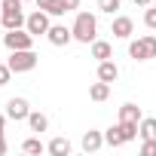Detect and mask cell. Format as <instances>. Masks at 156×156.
<instances>
[{"label": "cell", "instance_id": "22", "mask_svg": "<svg viewBox=\"0 0 156 156\" xmlns=\"http://www.w3.org/2000/svg\"><path fill=\"white\" fill-rule=\"evenodd\" d=\"M141 156H156V138H141Z\"/></svg>", "mask_w": 156, "mask_h": 156}, {"label": "cell", "instance_id": "20", "mask_svg": "<svg viewBox=\"0 0 156 156\" xmlns=\"http://www.w3.org/2000/svg\"><path fill=\"white\" fill-rule=\"evenodd\" d=\"M22 150H25V153H31V156H40V153H46V144H43L40 138H25Z\"/></svg>", "mask_w": 156, "mask_h": 156}, {"label": "cell", "instance_id": "2", "mask_svg": "<svg viewBox=\"0 0 156 156\" xmlns=\"http://www.w3.org/2000/svg\"><path fill=\"white\" fill-rule=\"evenodd\" d=\"M25 3L22 0H0V25L6 31L12 28H25Z\"/></svg>", "mask_w": 156, "mask_h": 156}, {"label": "cell", "instance_id": "27", "mask_svg": "<svg viewBox=\"0 0 156 156\" xmlns=\"http://www.w3.org/2000/svg\"><path fill=\"white\" fill-rule=\"evenodd\" d=\"M135 6H141V9H147V6H153V0H135Z\"/></svg>", "mask_w": 156, "mask_h": 156}, {"label": "cell", "instance_id": "3", "mask_svg": "<svg viewBox=\"0 0 156 156\" xmlns=\"http://www.w3.org/2000/svg\"><path fill=\"white\" fill-rule=\"evenodd\" d=\"M138 138V122H113L107 132H104V141L110 144V147H122V144H129V141H135Z\"/></svg>", "mask_w": 156, "mask_h": 156}, {"label": "cell", "instance_id": "13", "mask_svg": "<svg viewBox=\"0 0 156 156\" xmlns=\"http://www.w3.org/2000/svg\"><path fill=\"white\" fill-rule=\"evenodd\" d=\"M70 150H73V147H70V141H67V138H61V135H58V138H52V141L46 144V153H49V156H67Z\"/></svg>", "mask_w": 156, "mask_h": 156}, {"label": "cell", "instance_id": "25", "mask_svg": "<svg viewBox=\"0 0 156 156\" xmlns=\"http://www.w3.org/2000/svg\"><path fill=\"white\" fill-rule=\"evenodd\" d=\"M61 6H64V12H76L80 9V0H61Z\"/></svg>", "mask_w": 156, "mask_h": 156}, {"label": "cell", "instance_id": "5", "mask_svg": "<svg viewBox=\"0 0 156 156\" xmlns=\"http://www.w3.org/2000/svg\"><path fill=\"white\" fill-rule=\"evenodd\" d=\"M129 58H135V61H150V58H156V37H153V34H144V37L132 40V43H129Z\"/></svg>", "mask_w": 156, "mask_h": 156}, {"label": "cell", "instance_id": "12", "mask_svg": "<svg viewBox=\"0 0 156 156\" xmlns=\"http://www.w3.org/2000/svg\"><path fill=\"white\" fill-rule=\"evenodd\" d=\"M98 80H104V83H116V80H119V67H116L113 58L98 61Z\"/></svg>", "mask_w": 156, "mask_h": 156}, {"label": "cell", "instance_id": "15", "mask_svg": "<svg viewBox=\"0 0 156 156\" xmlns=\"http://www.w3.org/2000/svg\"><path fill=\"white\" fill-rule=\"evenodd\" d=\"M89 98H92V101H98V104H101V101H107V98H110V83H104V80L92 83V86H89Z\"/></svg>", "mask_w": 156, "mask_h": 156}, {"label": "cell", "instance_id": "26", "mask_svg": "<svg viewBox=\"0 0 156 156\" xmlns=\"http://www.w3.org/2000/svg\"><path fill=\"white\" fill-rule=\"evenodd\" d=\"M6 150H9V144H6V135H0V156H6Z\"/></svg>", "mask_w": 156, "mask_h": 156}, {"label": "cell", "instance_id": "19", "mask_svg": "<svg viewBox=\"0 0 156 156\" xmlns=\"http://www.w3.org/2000/svg\"><path fill=\"white\" fill-rule=\"evenodd\" d=\"M37 9H46L49 16H64V6H61V0H34Z\"/></svg>", "mask_w": 156, "mask_h": 156}, {"label": "cell", "instance_id": "23", "mask_svg": "<svg viewBox=\"0 0 156 156\" xmlns=\"http://www.w3.org/2000/svg\"><path fill=\"white\" fill-rule=\"evenodd\" d=\"M9 80H12V67H9L6 61H0V89L9 86Z\"/></svg>", "mask_w": 156, "mask_h": 156}, {"label": "cell", "instance_id": "10", "mask_svg": "<svg viewBox=\"0 0 156 156\" xmlns=\"http://www.w3.org/2000/svg\"><path fill=\"white\" fill-rule=\"evenodd\" d=\"M46 40H49L52 46H67V43L73 40V31H70L67 25H52V28L46 31Z\"/></svg>", "mask_w": 156, "mask_h": 156}, {"label": "cell", "instance_id": "11", "mask_svg": "<svg viewBox=\"0 0 156 156\" xmlns=\"http://www.w3.org/2000/svg\"><path fill=\"white\" fill-rule=\"evenodd\" d=\"M107 141H104V132H98V129H89V132H83V150L86 153H95V150H101Z\"/></svg>", "mask_w": 156, "mask_h": 156}, {"label": "cell", "instance_id": "28", "mask_svg": "<svg viewBox=\"0 0 156 156\" xmlns=\"http://www.w3.org/2000/svg\"><path fill=\"white\" fill-rule=\"evenodd\" d=\"M6 119H9L6 113H0V135H3V129H6Z\"/></svg>", "mask_w": 156, "mask_h": 156}, {"label": "cell", "instance_id": "9", "mask_svg": "<svg viewBox=\"0 0 156 156\" xmlns=\"http://www.w3.org/2000/svg\"><path fill=\"white\" fill-rule=\"evenodd\" d=\"M110 34H113L116 40H129V37L135 34V22H132L129 16H113V25H110Z\"/></svg>", "mask_w": 156, "mask_h": 156}, {"label": "cell", "instance_id": "6", "mask_svg": "<svg viewBox=\"0 0 156 156\" xmlns=\"http://www.w3.org/2000/svg\"><path fill=\"white\" fill-rule=\"evenodd\" d=\"M34 34L28 31V28H12V31H6L3 34V46L12 52V49H34Z\"/></svg>", "mask_w": 156, "mask_h": 156}, {"label": "cell", "instance_id": "7", "mask_svg": "<svg viewBox=\"0 0 156 156\" xmlns=\"http://www.w3.org/2000/svg\"><path fill=\"white\" fill-rule=\"evenodd\" d=\"M49 19H52V16H49L46 9H34V12L25 19V28H28L34 37H46V31L52 28V22H49Z\"/></svg>", "mask_w": 156, "mask_h": 156}, {"label": "cell", "instance_id": "4", "mask_svg": "<svg viewBox=\"0 0 156 156\" xmlns=\"http://www.w3.org/2000/svg\"><path fill=\"white\" fill-rule=\"evenodd\" d=\"M37 61H40V55L34 49H12L9 58H6V64L12 67V73H28V70L37 67Z\"/></svg>", "mask_w": 156, "mask_h": 156}, {"label": "cell", "instance_id": "17", "mask_svg": "<svg viewBox=\"0 0 156 156\" xmlns=\"http://www.w3.org/2000/svg\"><path fill=\"white\" fill-rule=\"evenodd\" d=\"M141 116H144V113H141V107H138V104H132V101L119 107V119H122V122H141Z\"/></svg>", "mask_w": 156, "mask_h": 156}, {"label": "cell", "instance_id": "24", "mask_svg": "<svg viewBox=\"0 0 156 156\" xmlns=\"http://www.w3.org/2000/svg\"><path fill=\"white\" fill-rule=\"evenodd\" d=\"M144 25H147L150 31H156V6H147V9H144Z\"/></svg>", "mask_w": 156, "mask_h": 156}, {"label": "cell", "instance_id": "8", "mask_svg": "<svg viewBox=\"0 0 156 156\" xmlns=\"http://www.w3.org/2000/svg\"><path fill=\"white\" fill-rule=\"evenodd\" d=\"M28 113H31L28 98H9V101H6V116H9V119H16V122H28Z\"/></svg>", "mask_w": 156, "mask_h": 156}, {"label": "cell", "instance_id": "21", "mask_svg": "<svg viewBox=\"0 0 156 156\" xmlns=\"http://www.w3.org/2000/svg\"><path fill=\"white\" fill-rule=\"evenodd\" d=\"M119 6H122V0H98V9H101V12H107V16H116V12H119Z\"/></svg>", "mask_w": 156, "mask_h": 156}, {"label": "cell", "instance_id": "30", "mask_svg": "<svg viewBox=\"0 0 156 156\" xmlns=\"http://www.w3.org/2000/svg\"><path fill=\"white\" fill-rule=\"evenodd\" d=\"M153 6H156V0H153Z\"/></svg>", "mask_w": 156, "mask_h": 156}, {"label": "cell", "instance_id": "1", "mask_svg": "<svg viewBox=\"0 0 156 156\" xmlns=\"http://www.w3.org/2000/svg\"><path fill=\"white\" fill-rule=\"evenodd\" d=\"M70 31H73V40H76V43L92 46V40H98V19H95L92 12L80 9L76 19H73V25H70Z\"/></svg>", "mask_w": 156, "mask_h": 156}, {"label": "cell", "instance_id": "18", "mask_svg": "<svg viewBox=\"0 0 156 156\" xmlns=\"http://www.w3.org/2000/svg\"><path fill=\"white\" fill-rule=\"evenodd\" d=\"M138 135H141V138H156V116H141Z\"/></svg>", "mask_w": 156, "mask_h": 156}, {"label": "cell", "instance_id": "29", "mask_svg": "<svg viewBox=\"0 0 156 156\" xmlns=\"http://www.w3.org/2000/svg\"><path fill=\"white\" fill-rule=\"evenodd\" d=\"M22 3H31V0H22Z\"/></svg>", "mask_w": 156, "mask_h": 156}, {"label": "cell", "instance_id": "14", "mask_svg": "<svg viewBox=\"0 0 156 156\" xmlns=\"http://www.w3.org/2000/svg\"><path fill=\"white\" fill-rule=\"evenodd\" d=\"M92 58H95V61L113 58V46H110L107 40H92Z\"/></svg>", "mask_w": 156, "mask_h": 156}, {"label": "cell", "instance_id": "16", "mask_svg": "<svg viewBox=\"0 0 156 156\" xmlns=\"http://www.w3.org/2000/svg\"><path fill=\"white\" fill-rule=\"evenodd\" d=\"M28 126H31V132H37V135H40V132H46V129H49V116H46V113H40V110H31V113H28Z\"/></svg>", "mask_w": 156, "mask_h": 156}]
</instances>
